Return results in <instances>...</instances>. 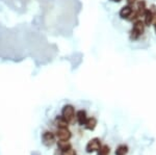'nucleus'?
I'll list each match as a JSON object with an SVG mask.
<instances>
[{"mask_svg": "<svg viewBox=\"0 0 156 155\" xmlns=\"http://www.w3.org/2000/svg\"><path fill=\"white\" fill-rule=\"evenodd\" d=\"M145 23L144 21L142 20H137L133 23V26H132V29L130 31V39L132 41H136V40L140 39V37L144 33L145 31Z\"/></svg>", "mask_w": 156, "mask_h": 155, "instance_id": "f257e3e1", "label": "nucleus"}, {"mask_svg": "<svg viewBox=\"0 0 156 155\" xmlns=\"http://www.w3.org/2000/svg\"><path fill=\"white\" fill-rule=\"evenodd\" d=\"M62 117L64 118L68 123H71L75 117V109L71 104H67L62 107Z\"/></svg>", "mask_w": 156, "mask_h": 155, "instance_id": "f03ea898", "label": "nucleus"}, {"mask_svg": "<svg viewBox=\"0 0 156 155\" xmlns=\"http://www.w3.org/2000/svg\"><path fill=\"white\" fill-rule=\"evenodd\" d=\"M100 147H101V141L99 139H97V137H95V139H92L87 143L85 150H87V153H92V152H97L100 149Z\"/></svg>", "mask_w": 156, "mask_h": 155, "instance_id": "7ed1b4c3", "label": "nucleus"}, {"mask_svg": "<svg viewBox=\"0 0 156 155\" xmlns=\"http://www.w3.org/2000/svg\"><path fill=\"white\" fill-rule=\"evenodd\" d=\"M42 143L46 147H51L55 143V136L51 131H45L42 136Z\"/></svg>", "mask_w": 156, "mask_h": 155, "instance_id": "20e7f679", "label": "nucleus"}, {"mask_svg": "<svg viewBox=\"0 0 156 155\" xmlns=\"http://www.w3.org/2000/svg\"><path fill=\"white\" fill-rule=\"evenodd\" d=\"M55 136H56L59 141H69V139H71L72 134H71V131L68 128H57Z\"/></svg>", "mask_w": 156, "mask_h": 155, "instance_id": "39448f33", "label": "nucleus"}, {"mask_svg": "<svg viewBox=\"0 0 156 155\" xmlns=\"http://www.w3.org/2000/svg\"><path fill=\"white\" fill-rule=\"evenodd\" d=\"M132 12H133L132 6L131 5H126V6H123L122 9H121L119 15L122 19H129L130 16L132 15Z\"/></svg>", "mask_w": 156, "mask_h": 155, "instance_id": "423d86ee", "label": "nucleus"}, {"mask_svg": "<svg viewBox=\"0 0 156 155\" xmlns=\"http://www.w3.org/2000/svg\"><path fill=\"white\" fill-rule=\"evenodd\" d=\"M154 12L151 9H147L144 14V23L146 26H150L151 24L154 22Z\"/></svg>", "mask_w": 156, "mask_h": 155, "instance_id": "0eeeda50", "label": "nucleus"}, {"mask_svg": "<svg viewBox=\"0 0 156 155\" xmlns=\"http://www.w3.org/2000/svg\"><path fill=\"white\" fill-rule=\"evenodd\" d=\"M76 119H77V122L79 123V125H84L85 122L87 120V112L84 111H77L76 114Z\"/></svg>", "mask_w": 156, "mask_h": 155, "instance_id": "6e6552de", "label": "nucleus"}, {"mask_svg": "<svg viewBox=\"0 0 156 155\" xmlns=\"http://www.w3.org/2000/svg\"><path fill=\"white\" fill-rule=\"evenodd\" d=\"M85 128L89 129V130H94L95 128H96L97 126V120L96 118H94V117H92V118H89L87 120V122H85L84 124Z\"/></svg>", "mask_w": 156, "mask_h": 155, "instance_id": "1a4fd4ad", "label": "nucleus"}, {"mask_svg": "<svg viewBox=\"0 0 156 155\" xmlns=\"http://www.w3.org/2000/svg\"><path fill=\"white\" fill-rule=\"evenodd\" d=\"M146 11H147V7H146V2L144 1V0H140V1L137 3V9H136V12H137L138 17L144 16Z\"/></svg>", "mask_w": 156, "mask_h": 155, "instance_id": "9d476101", "label": "nucleus"}, {"mask_svg": "<svg viewBox=\"0 0 156 155\" xmlns=\"http://www.w3.org/2000/svg\"><path fill=\"white\" fill-rule=\"evenodd\" d=\"M57 146H58V149L62 152L72 148V146H71V144L69 143V141H59L58 143H57Z\"/></svg>", "mask_w": 156, "mask_h": 155, "instance_id": "9b49d317", "label": "nucleus"}, {"mask_svg": "<svg viewBox=\"0 0 156 155\" xmlns=\"http://www.w3.org/2000/svg\"><path fill=\"white\" fill-rule=\"evenodd\" d=\"M56 124L58 128H68V125H69V123L62 116L56 118Z\"/></svg>", "mask_w": 156, "mask_h": 155, "instance_id": "f8f14e48", "label": "nucleus"}, {"mask_svg": "<svg viewBox=\"0 0 156 155\" xmlns=\"http://www.w3.org/2000/svg\"><path fill=\"white\" fill-rule=\"evenodd\" d=\"M128 152V147L126 145H120L115 150V155H126Z\"/></svg>", "mask_w": 156, "mask_h": 155, "instance_id": "ddd939ff", "label": "nucleus"}, {"mask_svg": "<svg viewBox=\"0 0 156 155\" xmlns=\"http://www.w3.org/2000/svg\"><path fill=\"white\" fill-rule=\"evenodd\" d=\"M98 155H109L110 153V149L107 145H103L100 147V149L98 150Z\"/></svg>", "mask_w": 156, "mask_h": 155, "instance_id": "4468645a", "label": "nucleus"}, {"mask_svg": "<svg viewBox=\"0 0 156 155\" xmlns=\"http://www.w3.org/2000/svg\"><path fill=\"white\" fill-rule=\"evenodd\" d=\"M62 155H77V153H76V151H75L74 149L70 148V149L66 150V151H62Z\"/></svg>", "mask_w": 156, "mask_h": 155, "instance_id": "2eb2a0df", "label": "nucleus"}, {"mask_svg": "<svg viewBox=\"0 0 156 155\" xmlns=\"http://www.w3.org/2000/svg\"><path fill=\"white\" fill-rule=\"evenodd\" d=\"M136 2V0H127V3H128V5H133V4Z\"/></svg>", "mask_w": 156, "mask_h": 155, "instance_id": "dca6fc26", "label": "nucleus"}, {"mask_svg": "<svg viewBox=\"0 0 156 155\" xmlns=\"http://www.w3.org/2000/svg\"><path fill=\"white\" fill-rule=\"evenodd\" d=\"M110 1H112V2H121L122 0H110Z\"/></svg>", "mask_w": 156, "mask_h": 155, "instance_id": "f3484780", "label": "nucleus"}, {"mask_svg": "<svg viewBox=\"0 0 156 155\" xmlns=\"http://www.w3.org/2000/svg\"><path fill=\"white\" fill-rule=\"evenodd\" d=\"M154 29H155V32H156V22H154Z\"/></svg>", "mask_w": 156, "mask_h": 155, "instance_id": "a211bd4d", "label": "nucleus"}]
</instances>
